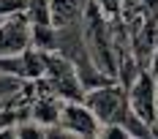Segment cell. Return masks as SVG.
Returning <instances> with one entry per match:
<instances>
[{"label": "cell", "instance_id": "6da1fadb", "mask_svg": "<svg viewBox=\"0 0 158 139\" xmlns=\"http://www.w3.org/2000/svg\"><path fill=\"white\" fill-rule=\"evenodd\" d=\"M82 101L95 112V117L101 120V125L123 123V117L131 109L128 107V90L123 85H114V82H104V85L87 87Z\"/></svg>", "mask_w": 158, "mask_h": 139}, {"label": "cell", "instance_id": "7a4b0ae2", "mask_svg": "<svg viewBox=\"0 0 158 139\" xmlns=\"http://www.w3.org/2000/svg\"><path fill=\"white\" fill-rule=\"evenodd\" d=\"M126 90H128V107H131V112L139 115L150 128H156V120H158V77H153L147 68H142L139 77L134 79Z\"/></svg>", "mask_w": 158, "mask_h": 139}, {"label": "cell", "instance_id": "3957f363", "mask_svg": "<svg viewBox=\"0 0 158 139\" xmlns=\"http://www.w3.org/2000/svg\"><path fill=\"white\" fill-rule=\"evenodd\" d=\"M60 128L63 134H74V137H101V120L95 117V112L82 98H71V101H63L60 107Z\"/></svg>", "mask_w": 158, "mask_h": 139}, {"label": "cell", "instance_id": "277c9868", "mask_svg": "<svg viewBox=\"0 0 158 139\" xmlns=\"http://www.w3.org/2000/svg\"><path fill=\"white\" fill-rule=\"evenodd\" d=\"M33 46V25L25 11L0 19V57L19 55Z\"/></svg>", "mask_w": 158, "mask_h": 139}, {"label": "cell", "instance_id": "5b68a950", "mask_svg": "<svg viewBox=\"0 0 158 139\" xmlns=\"http://www.w3.org/2000/svg\"><path fill=\"white\" fill-rule=\"evenodd\" d=\"M60 107L63 104H57L52 95H44V98H38L35 104L30 107V120H35L38 125H44V128H49L52 134H60V137H65L63 128H60Z\"/></svg>", "mask_w": 158, "mask_h": 139}, {"label": "cell", "instance_id": "8992f818", "mask_svg": "<svg viewBox=\"0 0 158 139\" xmlns=\"http://www.w3.org/2000/svg\"><path fill=\"white\" fill-rule=\"evenodd\" d=\"M52 3V25L57 30L71 27L82 16V0H49Z\"/></svg>", "mask_w": 158, "mask_h": 139}, {"label": "cell", "instance_id": "52a82bcc", "mask_svg": "<svg viewBox=\"0 0 158 139\" xmlns=\"http://www.w3.org/2000/svg\"><path fill=\"white\" fill-rule=\"evenodd\" d=\"M25 14L30 25H52V3L49 0H27Z\"/></svg>", "mask_w": 158, "mask_h": 139}, {"label": "cell", "instance_id": "ba28073f", "mask_svg": "<svg viewBox=\"0 0 158 139\" xmlns=\"http://www.w3.org/2000/svg\"><path fill=\"white\" fill-rule=\"evenodd\" d=\"M142 14V0H120V19L126 25H134Z\"/></svg>", "mask_w": 158, "mask_h": 139}, {"label": "cell", "instance_id": "9c48e42d", "mask_svg": "<svg viewBox=\"0 0 158 139\" xmlns=\"http://www.w3.org/2000/svg\"><path fill=\"white\" fill-rule=\"evenodd\" d=\"M25 6H27V0H0V19L25 11Z\"/></svg>", "mask_w": 158, "mask_h": 139}, {"label": "cell", "instance_id": "30bf717a", "mask_svg": "<svg viewBox=\"0 0 158 139\" xmlns=\"http://www.w3.org/2000/svg\"><path fill=\"white\" fill-rule=\"evenodd\" d=\"M22 120V115H14V112H0V134L3 131H8L11 125H16Z\"/></svg>", "mask_w": 158, "mask_h": 139}, {"label": "cell", "instance_id": "8fae6325", "mask_svg": "<svg viewBox=\"0 0 158 139\" xmlns=\"http://www.w3.org/2000/svg\"><path fill=\"white\" fill-rule=\"evenodd\" d=\"M147 71H150L153 77H158V46L153 49V55H150V60H147Z\"/></svg>", "mask_w": 158, "mask_h": 139}, {"label": "cell", "instance_id": "7c38bea8", "mask_svg": "<svg viewBox=\"0 0 158 139\" xmlns=\"http://www.w3.org/2000/svg\"><path fill=\"white\" fill-rule=\"evenodd\" d=\"M153 131H156V134H158V120H156V128H153Z\"/></svg>", "mask_w": 158, "mask_h": 139}]
</instances>
